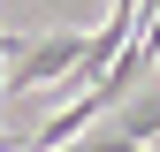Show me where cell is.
Instances as JSON below:
<instances>
[{
  "label": "cell",
  "mask_w": 160,
  "mask_h": 152,
  "mask_svg": "<svg viewBox=\"0 0 160 152\" xmlns=\"http://www.w3.org/2000/svg\"><path fill=\"white\" fill-rule=\"evenodd\" d=\"M152 152H160V137H152Z\"/></svg>",
  "instance_id": "obj_4"
},
{
  "label": "cell",
  "mask_w": 160,
  "mask_h": 152,
  "mask_svg": "<svg viewBox=\"0 0 160 152\" xmlns=\"http://www.w3.org/2000/svg\"><path fill=\"white\" fill-rule=\"evenodd\" d=\"M84 53H92V31L15 38V53H8V91H38V84H61V91H69V76L84 69Z\"/></svg>",
  "instance_id": "obj_1"
},
{
  "label": "cell",
  "mask_w": 160,
  "mask_h": 152,
  "mask_svg": "<svg viewBox=\"0 0 160 152\" xmlns=\"http://www.w3.org/2000/svg\"><path fill=\"white\" fill-rule=\"evenodd\" d=\"M99 122H107L114 137H130V145H152V137H160V69H152V76H145V84H137L114 114H99Z\"/></svg>",
  "instance_id": "obj_2"
},
{
  "label": "cell",
  "mask_w": 160,
  "mask_h": 152,
  "mask_svg": "<svg viewBox=\"0 0 160 152\" xmlns=\"http://www.w3.org/2000/svg\"><path fill=\"white\" fill-rule=\"evenodd\" d=\"M0 152H15V145H8V137H0Z\"/></svg>",
  "instance_id": "obj_3"
}]
</instances>
